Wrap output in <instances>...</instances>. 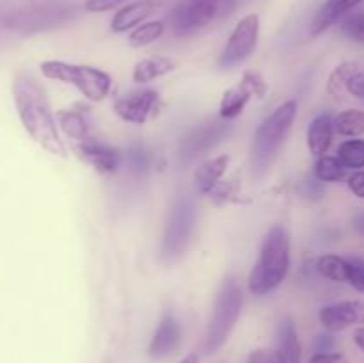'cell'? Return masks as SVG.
Here are the masks:
<instances>
[{"label": "cell", "mask_w": 364, "mask_h": 363, "mask_svg": "<svg viewBox=\"0 0 364 363\" xmlns=\"http://www.w3.org/2000/svg\"><path fill=\"white\" fill-rule=\"evenodd\" d=\"M13 100L27 134L52 155L66 157V146L57 130L55 116L45 89L36 77L27 71L18 73L13 80Z\"/></svg>", "instance_id": "obj_1"}, {"label": "cell", "mask_w": 364, "mask_h": 363, "mask_svg": "<svg viewBox=\"0 0 364 363\" xmlns=\"http://www.w3.org/2000/svg\"><path fill=\"white\" fill-rule=\"evenodd\" d=\"M290 235L281 224H276L263 238L259 258L249 276V290L255 295H265L279 287L290 270Z\"/></svg>", "instance_id": "obj_2"}, {"label": "cell", "mask_w": 364, "mask_h": 363, "mask_svg": "<svg viewBox=\"0 0 364 363\" xmlns=\"http://www.w3.org/2000/svg\"><path fill=\"white\" fill-rule=\"evenodd\" d=\"M297 116V102L290 100L277 107L258 127L251 148V169L256 178H263L279 155Z\"/></svg>", "instance_id": "obj_3"}, {"label": "cell", "mask_w": 364, "mask_h": 363, "mask_svg": "<svg viewBox=\"0 0 364 363\" xmlns=\"http://www.w3.org/2000/svg\"><path fill=\"white\" fill-rule=\"evenodd\" d=\"M242 305H244V295H242L240 285L233 278L224 280L223 287L217 294L212 317H210L208 327H206L205 342H203V351L206 354H213L226 344L238 317H240Z\"/></svg>", "instance_id": "obj_4"}, {"label": "cell", "mask_w": 364, "mask_h": 363, "mask_svg": "<svg viewBox=\"0 0 364 363\" xmlns=\"http://www.w3.org/2000/svg\"><path fill=\"white\" fill-rule=\"evenodd\" d=\"M238 7V0H180L169 14L171 31L192 36L213 21L226 18Z\"/></svg>", "instance_id": "obj_5"}, {"label": "cell", "mask_w": 364, "mask_h": 363, "mask_svg": "<svg viewBox=\"0 0 364 363\" xmlns=\"http://www.w3.org/2000/svg\"><path fill=\"white\" fill-rule=\"evenodd\" d=\"M41 73L52 80L71 84L91 102H102L110 91L109 75L105 71L84 64H71L64 60H45L41 64Z\"/></svg>", "instance_id": "obj_6"}, {"label": "cell", "mask_w": 364, "mask_h": 363, "mask_svg": "<svg viewBox=\"0 0 364 363\" xmlns=\"http://www.w3.org/2000/svg\"><path fill=\"white\" fill-rule=\"evenodd\" d=\"M196 228V205L188 196H178L171 209L160 244L164 260H174L187 249Z\"/></svg>", "instance_id": "obj_7"}, {"label": "cell", "mask_w": 364, "mask_h": 363, "mask_svg": "<svg viewBox=\"0 0 364 363\" xmlns=\"http://www.w3.org/2000/svg\"><path fill=\"white\" fill-rule=\"evenodd\" d=\"M68 18H70L68 7L45 4V6L14 11L4 20V25L18 34H36V32H45L59 27L64 21H68Z\"/></svg>", "instance_id": "obj_8"}, {"label": "cell", "mask_w": 364, "mask_h": 363, "mask_svg": "<svg viewBox=\"0 0 364 363\" xmlns=\"http://www.w3.org/2000/svg\"><path fill=\"white\" fill-rule=\"evenodd\" d=\"M259 38V16L258 14H247L237 23V27L231 32L226 46L219 57V66L224 70L238 66L245 59L251 57L256 50Z\"/></svg>", "instance_id": "obj_9"}, {"label": "cell", "mask_w": 364, "mask_h": 363, "mask_svg": "<svg viewBox=\"0 0 364 363\" xmlns=\"http://www.w3.org/2000/svg\"><path fill=\"white\" fill-rule=\"evenodd\" d=\"M231 132H233V125L228 121H210V123L199 125L194 130L188 132L181 141L180 160L183 164H191L192 160L215 148Z\"/></svg>", "instance_id": "obj_10"}, {"label": "cell", "mask_w": 364, "mask_h": 363, "mask_svg": "<svg viewBox=\"0 0 364 363\" xmlns=\"http://www.w3.org/2000/svg\"><path fill=\"white\" fill-rule=\"evenodd\" d=\"M160 107V95L153 89H142V91H132L121 96L114 103V110L121 120L128 123L142 125L155 116Z\"/></svg>", "instance_id": "obj_11"}, {"label": "cell", "mask_w": 364, "mask_h": 363, "mask_svg": "<svg viewBox=\"0 0 364 363\" xmlns=\"http://www.w3.org/2000/svg\"><path fill=\"white\" fill-rule=\"evenodd\" d=\"M75 152L80 157L82 160H85L87 164H91L96 171L103 174L116 173L117 167L123 162V157L112 146L105 144V142L98 141L95 137H89L85 141L77 142L73 144Z\"/></svg>", "instance_id": "obj_12"}, {"label": "cell", "mask_w": 364, "mask_h": 363, "mask_svg": "<svg viewBox=\"0 0 364 363\" xmlns=\"http://www.w3.org/2000/svg\"><path fill=\"white\" fill-rule=\"evenodd\" d=\"M320 322L329 331H343L364 324V301H341L320 312Z\"/></svg>", "instance_id": "obj_13"}, {"label": "cell", "mask_w": 364, "mask_h": 363, "mask_svg": "<svg viewBox=\"0 0 364 363\" xmlns=\"http://www.w3.org/2000/svg\"><path fill=\"white\" fill-rule=\"evenodd\" d=\"M181 342V327L176 317L171 312H166L160 319L159 327L149 342V356L153 359H164L173 354Z\"/></svg>", "instance_id": "obj_14"}, {"label": "cell", "mask_w": 364, "mask_h": 363, "mask_svg": "<svg viewBox=\"0 0 364 363\" xmlns=\"http://www.w3.org/2000/svg\"><path fill=\"white\" fill-rule=\"evenodd\" d=\"M164 2L166 0H135V2L127 4L114 14L112 21H110V28L117 34L132 31V28L144 23L146 18L151 16Z\"/></svg>", "instance_id": "obj_15"}, {"label": "cell", "mask_w": 364, "mask_h": 363, "mask_svg": "<svg viewBox=\"0 0 364 363\" xmlns=\"http://www.w3.org/2000/svg\"><path fill=\"white\" fill-rule=\"evenodd\" d=\"M363 0H327L311 21V34L318 36L350 14Z\"/></svg>", "instance_id": "obj_16"}, {"label": "cell", "mask_w": 364, "mask_h": 363, "mask_svg": "<svg viewBox=\"0 0 364 363\" xmlns=\"http://www.w3.org/2000/svg\"><path fill=\"white\" fill-rule=\"evenodd\" d=\"M334 134L333 116L329 112H322L309 123L308 128V148L313 155L322 157L326 155L327 149L331 148Z\"/></svg>", "instance_id": "obj_17"}, {"label": "cell", "mask_w": 364, "mask_h": 363, "mask_svg": "<svg viewBox=\"0 0 364 363\" xmlns=\"http://www.w3.org/2000/svg\"><path fill=\"white\" fill-rule=\"evenodd\" d=\"M277 351L283 363H301V342H299L297 327L290 317L281 320L277 326Z\"/></svg>", "instance_id": "obj_18"}, {"label": "cell", "mask_w": 364, "mask_h": 363, "mask_svg": "<svg viewBox=\"0 0 364 363\" xmlns=\"http://www.w3.org/2000/svg\"><path fill=\"white\" fill-rule=\"evenodd\" d=\"M228 164H230V157L228 155L215 157V159L206 160L205 164H201L194 173L196 189H198L201 194H208V192H212L213 189L217 187L220 178H223V174L226 173Z\"/></svg>", "instance_id": "obj_19"}, {"label": "cell", "mask_w": 364, "mask_h": 363, "mask_svg": "<svg viewBox=\"0 0 364 363\" xmlns=\"http://www.w3.org/2000/svg\"><path fill=\"white\" fill-rule=\"evenodd\" d=\"M174 70V60L166 56H153L146 57V59L139 60L134 68V80L137 84H148V82L155 80V78L162 77V75L169 73Z\"/></svg>", "instance_id": "obj_20"}, {"label": "cell", "mask_w": 364, "mask_h": 363, "mask_svg": "<svg viewBox=\"0 0 364 363\" xmlns=\"http://www.w3.org/2000/svg\"><path fill=\"white\" fill-rule=\"evenodd\" d=\"M251 98V89L244 82H240L235 88L228 89L223 95V100H220V117L223 120H235L237 116H240Z\"/></svg>", "instance_id": "obj_21"}, {"label": "cell", "mask_w": 364, "mask_h": 363, "mask_svg": "<svg viewBox=\"0 0 364 363\" xmlns=\"http://www.w3.org/2000/svg\"><path fill=\"white\" fill-rule=\"evenodd\" d=\"M55 120L57 125L63 128L64 134H66L75 144L91 137V135H89V127L84 114L77 112V110H59V112L55 114Z\"/></svg>", "instance_id": "obj_22"}, {"label": "cell", "mask_w": 364, "mask_h": 363, "mask_svg": "<svg viewBox=\"0 0 364 363\" xmlns=\"http://www.w3.org/2000/svg\"><path fill=\"white\" fill-rule=\"evenodd\" d=\"M334 132L343 137H358L364 134V110L348 109L333 120Z\"/></svg>", "instance_id": "obj_23"}, {"label": "cell", "mask_w": 364, "mask_h": 363, "mask_svg": "<svg viewBox=\"0 0 364 363\" xmlns=\"http://www.w3.org/2000/svg\"><path fill=\"white\" fill-rule=\"evenodd\" d=\"M316 269L323 278L336 283H343L348 278V260L338 255H323L320 256Z\"/></svg>", "instance_id": "obj_24"}, {"label": "cell", "mask_w": 364, "mask_h": 363, "mask_svg": "<svg viewBox=\"0 0 364 363\" xmlns=\"http://www.w3.org/2000/svg\"><path fill=\"white\" fill-rule=\"evenodd\" d=\"M345 173H347V167L340 162L338 157L322 155L315 164V177L322 184H334V182L343 180Z\"/></svg>", "instance_id": "obj_25"}, {"label": "cell", "mask_w": 364, "mask_h": 363, "mask_svg": "<svg viewBox=\"0 0 364 363\" xmlns=\"http://www.w3.org/2000/svg\"><path fill=\"white\" fill-rule=\"evenodd\" d=\"M166 32V25L164 21L155 20V21H146V23H141L139 27H135L132 31L130 38H128V43L135 48H141V46L151 45L156 39H160Z\"/></svg>", "instance_id": "obj_26"}, {"label": "cell", "mask_w": 364, "mask_h": 363, "mask_svg": "<svg viewBox=\"0 0 364 363\" xmlns=\"http://www.w3.org/2000/svg\"><path fill=\"white\" fill-rule=\"evenodd\" d=\"M338 159L347 169L364 167V139H348L338 149Z\"/></svg>", "instance_id": "obj_27"}, {"label": "cell", "mask_w": 364, "mask_h": 363, "mask_svg": "<svg viewBox=\"0 0 364 363\" xmlns=\"http://www.w3.org/2000/svg\"><path fill=\"white\" fill-rule=\"evenodd\" d=\"M358 64L355 63H343L340 66L334 68V71L329 77V84H327V91L333 96H340L345 89L348 88L350 78L358 73Z\"/></svg>", "instance_id": "obj_28"}, {"label": "cell", "mask_w": 364, "mask_h": 363, "mask_svg": "<svg viewBox=\"0 0 364 363\" xmlns=\"http://www.w3.org/2000/svg\"><path fill=\"white\" fill-rule=\"evenodd\" d=\"M128 164H130V169L134 173H146L151 166V155H149L148 149L142 144H134L130 146L127 153Z\"/></svg>", "instance_id": "obj_29"}, {"label": "cell", "mask_w": 364, "mask_h": 363, "mask_svg": "<svg viewBox=\"0 0 364 363\" xmlns=\"http://www.w3.org/2000/svg\"><path fill=\"white\" fill-rule=\"evenodd\" d=\"M343 34L352 41L363 43L364 45V11L363 13L348 16L343 23Z\"/></svg>", "instance_id": "obj_30"}, {"label": "cell", "mask_w": 364, "mask_h": 363, "mask_svg": "<svg viewBox=\"0 0 364 363\" xmlns=\"http://www.w3.org/2000/svg\"><path fill=\"white\" fill-rule=\"evenodd\" d=\"M348 260V278L347 281L355 290L364 294V260L359 256H350Z\"/></svg>", "instance_id": "obj_31"}, {"label": "cell", "mask_w": 364, "mask_h": 363, "mask_svg": "<svg viewBox=\"0 0 364 363\" xmlns=\"http://www.w3.org/2000/svg\"><path fill=\"white\" fill-rule=\"evenodd\" d=\"M247 363H283V359L277 349L259 347L249 354Z\"/></svg>", "instance_id": "obj_32"}, {"label": "cell", "mask_w": 364, "mask_h": 363, "mask_svg": "<svg viewBox=\"0 0 364 363\" xmlns=\"http://www.w3.org/2000/svg\"><path fill=\"white\" fill-rule=\"evenodd\" d=\"M242 82L251 89L252 96H258V98H263V96H265L267 82L263 80V77L258 71H247V73L244 75V78H242Z\"/></svg>", "instance_id": "obj_33"}, {"label": "cell", "mask_w": 364, "mask_h": 363, "mask_svg": "<svg viewBox=\"0 0 364 363\" xmlns=\"http://www.w3.org/2000/svg\"><path fill=\"white\" fill-rule=\"evenodd\" d=\"M124 2H128V0H85L84 9L87 13H107V11L123 6Z\"/></svg>", "instance_id": "obj_34"}, {"label": "cell", "mask_w": 364, "mask_h": 363, "mask_svg": "<svg viewBox=\"0 0 364 363\" xmlns=\"http://www.w3.org/2000/svg\"><path fill=\"white\" fill-rule=\"evenodd\" d=\"M308 363H347V358L340 352H315Z\"/></svg>", "instance_id": "obj_35"}, {"label": "cell", "mask_w": 364, "mask_h": 363, "mask_svg": "<svg viewBox=\"0 0 364 363\" xmlns=\"http://www.w3.org/2000/svg\"><path fill=\"white\" fill-rule=\"evenodd\" d=\"M348 189L354 192V196L364 199V169L355 171V173L348 178Z\"/></svg>", "instance_id": "obj_36"}, {"label": "cell", "mask_w": 364, "mask_h": 363, "mask_svg": "<svg viewBox=\"0 0 364 363\" xmlns=\"http://www.w3.org/2000/svg\"><path fill=\"white\" fill-rule=\"evenodd\" d=\"M347 91L350 93V95L358 96V98H364V70L358 71V73L350 78Z\"/></svg>", "instance_id": "obj_37"}, {"label": "cell", "mask_w": 364, "mask_h": 363, "mask_svg": "<svg viewBox=\"0 0 364 363\" xmlns=\"http://www.w3.org/2000/svg\"><path fill=\"white\" fill-rule=\"evenodd\" d=\"M334 338L331 335H318L315 342L316 352H333Z\"/></svg>", "instance_id": "obj_38"}, {"label": "cell", "mask_w": 364, "mask_h": 363, "mask_svg": "<svg viewBox=\"0 0 364 363\" xmlns=\"http://www.w3.org/2000/svg\"><path fill=\"white\" fill-rule=\"evenodd\" d=\"M354 342L359 349L364 352V326H359L358 330L354 331Z\"/></svg>", "instance_id": "obj_39"}, {"label": "cell", "mask_w": 364, "mask_h": 363, "mask_svg": "<svg viewBox=\"0 0 364 363\" xmlns=\"http://www.w3.org/2000/svg\"><path fill=\"white\" fill-rule=\"evenodd\" d=\"M354 224H355V228H358L359 233L364 235V210H363V212H359L358 216H355Z\"/></svg>", "instance_id": "obj_40"}, {"label": "cell", "mask_w": 364, "mask_h": 363, "mask_svg": "<svg viewBox=\"0 0 364 363\" xmlns=\"http://www.w3.org/2000/svg\"><path fill=\"white\" fill-rule=\"evenodd\" d=\"M180 363H199L198 354H187L183 359H181Z\"/></svg>", "instance_id": "obj_41"}]
</instances>
